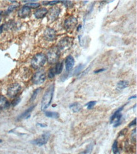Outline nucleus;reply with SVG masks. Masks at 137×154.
<instances>
[{"label":"nucleus","instance_id":"nucleus-1","mask_svg":"<svg viewBox=\"0 0 137 154\" xmlns=\"http://www.w3.org/2000/svg\"><path fill=\"white\" fill-rule=\"evenodd\" d=\"M54 92V84H52L49 87L48 89L46 90L44 96L42 97L41 101V108L42 111H45L46 109L48 108V107L51 105L53 94Z\"/></svg>","mask_w":137,"mask_h":154},{"label":"nucleus","instance_id":"nucleus-2","mask_svg":"<svg viewBox=\"0 0 137 154\" xmlns=\"http://www.w3.org/2000/svg\"><path fill=\"white\" fill-rule=\"evenodd\" d=\"M47 58L46 56L43 53H38L34 56L32 61H31V65L34 69H39L45 65Z\"/></svg>","mask_w":137,"mask_h":154},{"label":"nucleus","instance_id":"nucleus-3","mask_svg":"<svg viewBox=\"0 0 137 154\" xmlns=\"http://www.w3.org/2000/svg\"><path fill=\"white\" fill-rule=\"evenodd\" d=\"M60 57V51L57 47H53L51 48L48 52L47 58L49 64L56 63Z\"/></svg>","mask_w":137,"mask_h":154},{"label":"nucleus","instance_id":"nucleus-4","mask_svg":"<svg viewBox=\"0 0 137 154\" xmlns=\"http://www.w3.org/2000/svg\"><path fill=\"white\" fill-rule=\"evenodd\" d=\"M73 43V39L71 37H64L60 40L58 42L57 48L60 49V51H65L71 48Z\"/></svg>","mask_w":137,"mask_h":154},{"label":"nucleus","instance_id":"nucleus-5","mask_svg":"<svg viewBox=\"0 0 137 154\" xmlns=\"http://www.w3.org/2000/svg\"><path fill=\"white\" fill-rule=\"evenodd\" d=\"M46 79V75L44 70H41L34 75L32 77V82L36 85H40L44 82Z\"/></svg>","mask_w":137,"mask_h":154},{"label":"nucleus","instance_id":"nucleus-6","mask_svg":"<svg viewBox=\"0 0 137 154\" xmlns=\"http://www.w3.org/2000/svg\"><path fill=\"white\" fill-rule=\"evenodd\" d=\"M77 24L78 20L77 18L73 16H71L64 21V27L66 31H71L74 30L75 28L76 27Z\"/></svg>","mask_w":137,"mask_h":154},{"label":"nucleus","instance_id":"nucleus-7","mask_svg":"<svg viewBox=\"0 0 137 154\" xmlns=\"http://www.w3.org/2000/svg\"><path fill=\"white\" fill-rule=\"evenodd\" d=\"M21 87L19 83H15L12 84L8 89L7 95L9 97L13 98V97H15L18 95V93L21 91Z\"/></svg>","mask_w":137,"mask_h":154},{"label":"nucleus","instance_id":"nucleus-8","mask_svg":"<svg viewBox=\"0 0 137 154\" xmlns=\"http://www.w3.org/2000/svg\"><path fill=\"white\" fill-rule=\"evenodd\" d=\"M123 107L118 109L117 111H115V112L113 114V116L111 117L110 119V122L113 123L114 121H116V124L114 125V127H117L118 126H120L121 123V118H122V114H121V111L123 110Z\"/></svg>","mask_w":137,"mask_h":154},{"label":"nucleus","instance_id":"nucleus-9","mask_svg":"<svg viewBox=\"0 0 137 154\" xmlns=\"http://www.w3.org/2000/svg\"><path fill=\"white\" fill-rule=\"evenodd\" d=\"M56 32L52 28H47L44 33V38L49 42H52L56 39Z\"/></svg>","mask_w":137,"mask_h":154},{"label":"nucleus","instance_id":"nucleus-10","mask_svg":"<svg viewBox=\"0 0 137 154\" xmlns=\"http://www.w3.org/2000/svg\"><path fill=\"white\" fill-rule=\"evenodd\" d=\"M60 12H61V9L58 7H54L53 8H51L48 12L49 20L51 22L56 20L59 17V15L60 14Z\"/></svg>","mask_w":137,"mask_h":154},{"label":"nucleus","instance_id":"nucleus-11","mask_svg":"<svg viewBox=\"0 0 137 154\" xmlns=\"http://www.w3.org/2000/svg\"><path fill=\"white\" fill-rule=\"evenodd\" d=\"M49 137H50V134L49 133H46L43 134L42 136H40L39 138L33 140L32 143L37 146H42L46 143H47L49 139Z\"/></svg>","mask_w":137,"mask_h":154},{"label":"nucleus","instance_id":"nucleus-12","mask_svg":"<svg viewBox=\"0 0 137 154\" xmlns=\"http://www.w3.org/2000/svg\"><path fill=\"white\" fill-rule=\"evenodd\" d=\"M31 12V9L29 7L24 6L18 12V17L21 18H25L29 16Z\"/></svg>","mask_w":137,"mask_h":154},{"label":"nucleus","instance_id":"nucleus-13","mask_svg":"<svg viewBox=\"0 0 137 154\" xmlns=\"http://www.w3.org/2000/svg\"><path fill=\"white\" fill-rule=\"evenodd\" d=\"M75 65V59L71 55L67 56V58L65 60V67H66V71H70L73 68Z\"/></svg>","mask_w":137,"mask_h":154},{"label":"nucleus","instance_id":"nucleus-14","mask_svg":"<svg viewBox=\"0 0 137 154\" xmlns=\"http://www.w3.org/2000/svg\"><path fill=\"white\" fill-rule=\"evenodd\" d=\"M48 10L46 8H42L38 9L35 13H34V16L37 19H40V18H44L46 15L48 14Z\"/></svg>","mask_w":137,"mask_h":154},{"label":"nucleus","instance_id":"nucleus-15","mask_svg":"<svg viewBox=\"0 0 137 154\" xmlns=\"http://www.w3.org/2000/svg\"><path fill=\"white\" fill-rule=\"evenodd\" d=\"M34 108H35V106H31L30 108H29V109H27L26 111L24 112L23 113H21V114L17 118L18 120H21V119H23L29 118L30 116L31 112L33 111V109Z\"/></svg>","mask_w":137,"mask_h":154},{"label":"nucleus","instance_id":"nucleus-16","mask_svg":"<svg viewBox=\"0 0 137 154\" xmlns=\"http://www.w3.org/2000/svg\"><path fill=\"white\" fill-rule=\"evenodd\" d=\"M10 106V103L7 98L3 95H0V109L8 108Z\"/></svg>","mask_w":137,"mask_h":154},{"label":"nucleus","instance_id":"nucleus-17","mask_svg":"<svg viewBox=\"0 0 137 154\" xmlns=\"http://www.w3.org/2000/svg\"><path fill=\"white\" fill-rule=\"evenodd\" d=\"M70 109L73 112H80L82 109V106H81L80 104L78 102H75L71 104L70 106Z\"/></svg>","mask_w":137,"mask_h":154},{"label":"nucleus","instance_id":"nucleus-18","mask_svg":"<svg viewBox=\"0 0 137 154\" xmlns=\"http://www.w3.org/2000/svg\"><path fill=\"white\" fill-rule=\"evenodd\" d=\"M129 85V82L126 80L120 81L117 84V89L119 90H123L128 87Z\"/></svg>","mask_w":137,"mask_h":154},{"label":"nucleus","instance_id":"nucleus-19","mask_svg":"<svg viewBox=\"0 0 137 154\" xmlns=\"http://www.w3.org/2000/svg\"><path fill=\"white\" fill-rule=\"evenodd\" d=\"M54 68H55L56 74H60L62 72V71H63V62L62 61L58 62Z\"/></svg>","mask_w":137,"mask_h":154},{"label":"nucleus","instance_id":"nucleus-20","mask_svg":"<svg viewBox=\"0 0 137 154\" xmlns=\"http://www.w3.org/2000/svg\"><path fill=\"white\" fill-rule=\"evenodd\" d=\"M46 116L50 118H54V119H58L59 118V113L56 112H51V111H47L45 112Z\"/></svg>","mask_w":137,"mask_h":154},{"label":"nucleus","instance_id":"nucleus-21","mask_svg":"<svg viewBox=\"0 0 137 154\" xmlns=\"http://www.w3.org/2000/svg\"><path fill=\"white\" fill-rule=\"evenodd\" d=\"M93 147H94V145H93V143H90L89 145L87 146V147L85 149V150L83 151L82 152L80 153V154H90L92 151Z\"/></svg>","mask_w":137,"mask_h":154},{"label":"nucleus","instance_id":"nucleus-22","mask_svg":"<svg viewBox=\"0 0 137 154\" xmlns=\"http://www.w3.org/2000/svg\"><path fill=\"white\" fill-rule=\"evenodd\" d=\"M83 67H84V65L82 64H80L79 66H78V67L75 69V70H74V72H73L74 76H76V75H79L81 72V71L83 70Z\"/></svg>","mask_w":137,"mask_h":154},{"label":"nucleus","instance_id":"nucleus-23","mask_svg":"<svg viewBox=\"0 0 137 154\" xmlns=\"http://www.w3.org/2000/svg\"><path fill=\"white\" fill-rule=\"evenodd\" d=\"M25 6H26V7H29L30 9L31 8L35 9V8H39L40 6V5L39 3H27Z\"/></svg>","mask_w":137,"mask_h":154},{"label":"nucleus","instance_id":"nucleus-24","mask_svg":"<svg viewBox=\"0 0 137 154\" xmlns=\"http://www.w3.org/2000/svg\"><path fill=\"white\" fill-rule=\"evenodd\" d=\"M40 90H41V88H39V89H37L36 90H35L34 91L32 95V97H31V99H30V101L31 102L34 101V100L36 99L37 95H38Z\"/></svg>","mask_w":137,"mask_h":154},{"label":"nucleus","instance_id":"nucleus-25","mask_svg":"<svg viewBox=\"0 0 137 154\" xmlns=\"http://www.w3.org/2000/svg\"><path fill=\"white\" fill-rule=\"evenodd\" d=\"M113 151L114 154H119V149H118V141H115L113 145Z\"/></svg>","mask_w":137,"mask_h":154},{"label":"nucleus","instance_id":"nucleus-26","mask_svg":"<svg viewBox=\"0 0 137 154\" xmlns=\"http://www.w3.org/2000/svg\"><path fill=\"white\" fill-rule=\"evenodd\" d=\"M56 75V72H55V68H51L50 70H49L48 72V77L50 79H52Z\"/></svg>","mask_w":137,"mask_h":154},{"label":"nucleus","instance_id":"nucleus-27","mask_svg":"<svg viewBox=\"0 0 137 154\" xmlns=\"http://www.w3.org/2000/svg\"><path fill=\"white\" fill-rule=\"evenodd\" d=\"M18 7H19V4H17V5H13L10 6V7H9L8 8V9H7V13H11V12L14 11L15 9H16L17 8H18Z\"/></svg>","mask_w":137,"mask_h":154},{"label":"nucleus","instance_id":"nucleus-28","mask_svg":"<svg viewBox=\"0 0 137 154\" xmlns=\"http://www.w3.org/2000/svg\"><path fill=\"white\" fill-rule=\"evenodd\" d=\"M61 2H63V3L65 6V7L68 8L73 7V3L70 1H62Z\"/></svg>","mask_w":137,"mask_h":154},{"label":"nucleus","instance_id":"nucleus-29","mask_svg":"<svg viewBox=\"0 0 137 154\" xmlns=\"http://www.w3.org/2000/svg\"><path fill=\"white\" fill-rule=\"evenodd\" d=\"M96 103H97V102L96 101H90V102H88L86 104V106L87 107V109H92L93 108H94V106L96 104Z\"/></svg>","mask_w":137,"mask_h":154},{"label":"nucleus","instance_id":"nucleus-30","mask_svg":"<svg viewBox=\"0 0 137 154\" xmlns=\"http://www.w3.org/2000/svg\"><path fill=\"white\" fill-rule=\"evenodd\" d=\"M20 100H21V99L20 98V97H17V98L13 100V102H12V106H17V104H19V102H20Z\"/></svg>","mask_w":137,"mask_h":154},{"label":"nucleus","instance_id":"nucleus-31","mask_svg":"<svg viewBox=\"0 0 137 154\" xmlns=\"http://www.w3.org/2000/svg\"><path fill=\"white\" fill-rule=\"evenodd\" d=\"M47 3L44 4V5H54L59 3L60 1H46Z\"/></svg>","mask_w":137,"mask_h":154},{"label":"nucleus","instance_id":"nucleus-32","mask_svg":"<svg viewBox=\"0 0 137 154\" xmlns=\"http://www.w3.org/2000/svg\"><path fill=\"white\" fill-rule=\"evenodd\" d=\"M136 128L135 130H133L132 134V139L133 141H136Z\"/></svg>","mask_w":137,"mask_h":154},{"label":"nucleus","instance_id":"nucleus-33","mask_svg":"<svg viewBox=\"0 0 137 154\" xmlns=\"http://www.w3.org/2000/svg\"><path fill=\"white\" fill-rule=\"evenodd\" d=\"M136 118H135V119H134V120H133L132 122H130V124H129V126L132 127L134 125H136Z\"/></svg>","mask_w":137,"mask_h":154},{"label":"nucleus","instance_id":"nucleus-34","mask_svg":"<svg viewBox=\"0 0 137 154\" xmlns=\"http://www.w3.org/2000/svg\"><path fill=\"white\" fill-rule=\"evenodd\" d=\"M105 70V69L104 68H101V69H98V70H95L94 71V73H101V72L104 71Z\"/></svg>","mask_w":137,"mask_h":154},{"label":"nucleus","instance_id":"nucleus-35","mask_svg":"<svg viewBox=\"0 0 137 154\" xmlns=\"http://www.w3.org/2000/svg\"><path fill=\"white\" fill-rule=\"evenodd\" d=\"M37 125L40 126V127H46V126H47V125L44 124H42V123H37Z\"/></svg>","mask_w":137,"mask_h":154},{"label":"nucleus","instance_id":"nucleus-36","mask_svg":"<svg viewBox=\"0 0 137 154\" xmlns=\"http://www.w3.org/2000/svg\"><path fill=\"white\" fill-rule=\"evenodd\" d=\"M3 27H4V26H1V27H0V34L2 33L3 30Z\"/></svg>","mask_w":137,"mask_h":154},{"label":"nucleus","instance_id":"nucleus-37","mask_svg":"<svg viewBox=\"0 0 137 154\" xmlns=\"http://www.w3.org/2000/svg\"><path fill=\"white\" fill-rule=\"evenodd\" d=\"M81 27H82V25H80L79 27H78V29H77V30H78V31H79V30H80V29H81Z\"/></svg>","mask_w":137,"mask_h":154},{"label":"nucleus","instance_id":"nucleus-38","mask_svg":"<svg viewBox=\"0 0 137 154\" xmlns=\"http://www.w3.org/2000/svg\"><path fill=\"white\" fill-rule=\"evenodd\" d=\"M136 95H135V96H133V97H130V98H129V99H128V100H131V99H132L133 98H136Z\"/></svg>","mask_w":137,"mask_h":154},{"label":"nucleus","instance_id":"nucleus-39","mask_svg":"<svg viewBox=\"0 0 137 154\" xmlns=\"http://www.w3.org/2000/svg\"><path fill=\"white\" fill-rule=\"evenodd\" d=\"M2 12H3L2 11H0V16H1V15L2 14Z\"/></svg>","mask_w":137,"mask_h":154},{"label":"nucleus","instance_id":"nucleus-40","mask_svg":"<svg viewBox=\"0 0 137 154\" xmlns=\"http://www.w3.org/2000/svg\"><path fill=\"white\" fill-rule=\"evenodd\" d=\"M1 20H2V18L1 17V16H0V22H1Z\"/></svg>","mask_w":137,"mask_h":154},{"label":"nucleus","instance_id":"nucleus-41","mask_svg":"<svg viewBox=\"0 0 137 154\" xmlns=\"http://www.w3.org/2000/svg\"><path fill=\"white\" fill-rule=\"evenodd\" d=\"M1 142H2V140L1 139H0V143H1Z\"/></svg>","mask_w":137,"mask_h":154}]
</instances>
